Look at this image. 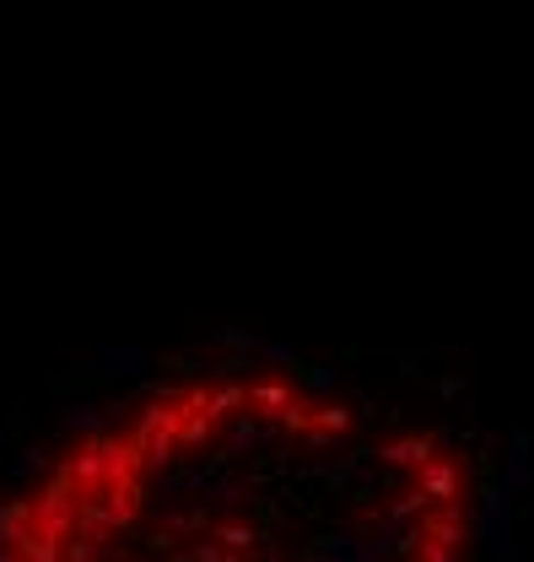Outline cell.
Wrapping results in <instances>:
<instances>
[{
  "instance_id": "1",
  "label": "cell",
  "mask_w": 534,
  "mask_h": 562,
  "mask_svg": "<svg viewBox=\"0 0 534 562\" xmlns=\"http://www.w3.org/2000/svg\"><path fill=\"white\" fill-rule=\"evenodd\" d=\"M465 438L303 362L157 373L0 497V562H475Z\"/></svg>"
}]
</instances>
